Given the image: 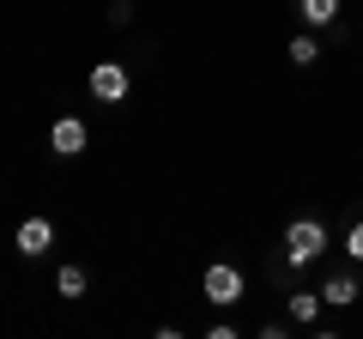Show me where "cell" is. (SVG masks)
Returning <instances> with one entry per match:
<instances>
[{"label":"cell","mask_w":363,"mask_h":339,"mask_svg":"<svg viewBox=\"0 0 363 339\" xmlns=\"http://www.w3.org/2000/svg\"><path fill=\"white\" fill-rule=\"evenodd\" d=\"M85 85H91V97H97L104 109L128 104V91H133V79H128V67H121V61H97V67H91V79H85Z\"/></svg>","instance_id":"obj_3"},{"label":"cell","mask_w":363,"mask_h":339,"mask_svg":"<svg viewBox=\"0 0 363 339\" xmlns=\"http://www.w3.org/2000/svg\"><path fill=\"white\" fill-rule=\"evenodd\" d=\"M357 30H363V18H357Z\"/></svg>","instance_id":"obj_13"},{"label":"cell","mask_w":363,"mask_h":339,"mask_svg":"<svg viewBox=\"0 0 363 339\" xmlns=\"http://www.w3.org/2000/svg\"><path fill=\"white\" fill-rule=\"evenodd\" d=\"M297 18H303L309 30H327V25L339 18V0H297Z\"/></svg>","instance_id":"obj_10"},{"label":"cell","mask_w":363,"mask_h":339,"mask_svg":"<svg viewBox=\"0 0 363 339\" xmlns=\"http://www.w3.org/2000/svg\"><path fill=\"white\" fill-rule=\"evenodd\" d=\"M345 255H351V261L363 267V218H357V224H351V230H345Z\"/></svg>","instance_id":"obj_11"},{"label":"cell","mask_w":363,"mask_h":339,"mask_svg":"<svg viewBox=\"0 0 363 339\" xmlns=\"http://www.w3.org/2000/svg\"><path fill=\"white\" fill-rule=\"evenodd\" d=\"M357 297H363V285H357L351 273H333V279L321 285V303H327V309H351Z\"/></svg>","instance_id":"obj_8"},{"label":"cell","mask_w":363,"mask_h":339,"mask_svg":"<svg viewBox=\"0 0 363 339\" xmlns=\"http://www.w3.org/2000/svg\"><path fill=\"white\" fill-rule=\"evenodd\" d=\"M327 255V224L321 218H291L285 224V267H309Z\"/></svg>","instance_id":"obj_1"},{"label":"cell","mask_w":363,"mask_h":339,"mask_svg":"<svg viewBox=\"0 0 363 339\" xmlns=\"http://www.w3.org/2000/svg\"><path fill=\"white\" fill-rule=\"evenodd\" d=\"M200 291H206L212 309H236V303L248 297V273H242V267H230V261H212L206 273H200Z\"/></svg>","instance_id":"obj_2"},{"label":"cell","mask_w":363,"mask_h":339,"mask_svg":"<svg viewBox=\"0 0 363 339\" xmlns=\"http://www.w3.org/2000/svg\"><path fill=\"white\" fill-rule=\"evenodd\" d=\"M13 248L25 255V261H43V255L55 248V224L43 218V212H37V218H25V224H18V236H13Z\"/></svg>","instance_id":"obj_5"},{"label":"cell","mask_w":363,"mask_h":339,"mask_svg":"<svg viewBox=\"0 0 363 339\" xmlns=\"http://www.w3.org/2000/svg\"><path fill=\"white\" fill-rule=\"evenodd\" d=\"M285 55H291V67H315V61H321V37H315V30L303 25L297 37L285 43Z\"/></svg>","instance_id":"obj_9"},{"label":"cell","mask_w":363,"mask_h":339,"mask_svg":"<svg viewBox=\"0 0 363 339\" xmlns=\"http://www.w3.org/2000/svg\"><path fill=\"white\" fill-rule=\"evenodd\" d=\"M85 291H91V273H85V267H73V261L55 267V297H61V303H79Z\"/></svg>","instance_id":"obj_6"},{"label":"cell","mask_w":363,"mask_h":339,"mask_svg":"<svg viewBox=\"0 0 363 339\" xmlns=\"http://www.w3.org/2000/svg\"><path fill=\"white\" fill-rule=\"evenodd\" d=\"M133 18V0H109V25H128Z\"/></svg>","instance_id":"obj_12"},{"label":"cell","mask_w":363,"mask_h":339,"mask_svg":"<svg viewBox=\"0 0 363 339\" xmlns=\"http://www.w3.org/2000/svg\"><path fill=\"white\" fill-rule=\"evenodd\" d=\"M85 145H91V128H85L79 116H55V121H49V152H55V157H79Z\"/></svg>","instance_id":"obj_4"},{"label":"cell","mask_w":363,"mask_h":339,"mask_svg":"<svg viewBox=\"0 0 363 339\" xmlns=\"http://www.w3.org/2000/svg\"><path fill=\"white\" fill-rule=\"evenodd\" d=\"M285 309H291V321H297V327H315L327 303H321V291H303V285H297V291L285 297Z\"/></svg>","instance_id":"obj_7"}]
</instances>
